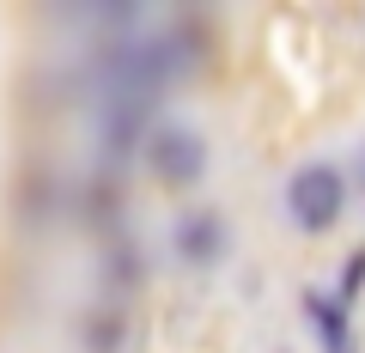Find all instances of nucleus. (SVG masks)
Masks as SVG:
<instances>
[{"label":"nucleus","instance_id":"nucleus-1","mask_svg":"<svg viewBox=\"0 0 365 353\" xmlns=\"http://www.w3.org/2000/svg\"><path fill=\"white\" fill-rule=\"evenodd\" d=\"M347 208V177H341L329 158H304L287 177V213L299 232H329Z\"/></svg>","mask_w":365,"mask_h":353},{"label":"nucleus","instance_id":"nucleus-2","mask_svg":"<svg viewBox=\"0 0 365 353\" xmlns=\"http://www.w3.org/2000/svg\"><path fill=\"white\" fill-rule=\"evenodd\" d=\"M146 165L165 189H195L207 177V140L189 122H153L146 128Z\"/></svg>","mask_w":365,"mask_h":353},{"label":"nucleus","instance_id":"nucleus-4","mask_svg":"<svg viewBox=\"0 0 365 353\" xmlns=\"http://www.w3.org/2000/svg\"><path fill=\"white\" fill-rule=\"evenodd\" d=\"M304 311H311V323H323L329 353H353V347H347V323H341V311H335L329 299H317V292H311V299H304Z\"/></svg>","mask_w":365,"mask_h":353},{"label":"nucleus","instance_id":"nucleus-3","mask_svg":"<svg viewBox=\"0 0 365 353\" xmlns=\"http://www.w3.org/2000/svg\"><path fill=\"white\" fill-rule=\"evenodd\" d=\"M170 256L182 268H220L232 256V220L220 208H182L170 225Z\"/></svg>","mask_w":365,"mask_h":353}]
</instances>
